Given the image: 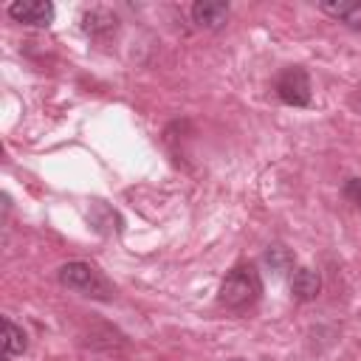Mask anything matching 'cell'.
Instances as JSON below:
<instances>
[{"mask_svg":"<svg viewBox=\"0 0 361 361\" xmlns=\"http://www.w3.org/2000/svg\"><path fill=\"white\" fill-rule=\"evenodd\" d=\"M259 296H262V279H259V271L254 265H248V262L234 265L226 274V279L220 285V293H217L220 305L234 310V313L248 310L251 305H257Z\"/></svg>","mask_w":361,"mask_h":361,"instance_id":"6da1fadb","label":"cell"},{"mask_svg":"<svg viewBox=\"0 0 361 361\" xmlns=\"http://www.w3.org/2000/svg\"><path fill=\"white\" fill-rule=\"evenodd\" d=\"M56 279H59V285H65L68 290H73V293H79V296H87V299H102V302H107V299H113V285H110V279L99 271V268H93L90 262H82V259H76V262H65L59 271H56Z\"/></svg>","mask_w":361,"mask_h":361,"instance_id":"7a4b0ae2","label":"cell"},{"mask_svg":"<svg viewBox=\"0 0 361 361\" xmlns=\"http://www.w3.org/2000/svg\"><path fill=\"white\" fill-rule=\"evenodd\" d=\"M276 96L285 104H293V107L310 104V79H307V73L302 68H285L276 76Z\"/></svg>","mask_w":361,"mask_h":361,"instance_id":"3957f363","label":"cell"},{"mask_svg":"<svg viewBox=\"0 0 361 361\" xmlns=\"http://www.w3.org/2000/svg\"><path fill=\"white\" fill-rule=\"evenodd\" d=\"M8 14L25 25H48L54 20V6L48 0H14Z\"/></svg>","mask_w":361,"mask_h":361,"instance_id":"277c9868","label":"cell"},{"mask_svg":"<svg viewBox=\"0 0 361 361\" xmlns=\"http://www.w3.org/2000/svg\"><path fill=\"white\" fill-rule=\"evenodd\" d=\"M228 17V3L223 0H197L192 6V20L200 28H220Z\"/></svg>","mask_w":361,"mask_h":361,"instance_id":"5b68a950","label":"cell"},{"mask_svg":"<svg viewBox=\"0 0 361 361\" xmlns=\"http://www.w3.org/2000/svg\"><path fill=\"white\" fill-rule=\"evenodd\" d=\"M319 288H322V279H319V274H316L313 268H299V271L293 274V279H290V293H293L296 299H302V302L316 299Z\"/></svg>","mask_w":361,"mask_h":361,"instance_id":"8992f818","label":"cell"},{"mask_svg":"<svg viewBox=\"0 0 361 361\" xmlns=\"http://www.w3.org/2000/svg\"><path fill=\"white\" fill-rule=\"evenodd\" d=\"M28 338L23 333V327H17L11 319H3V355H20L25 353Z\"/></svg>","mask_w":361,"mask_h":361,"instance_id":"52a82bcc","label":"cell"},{"mask_svg":"<svg viewBox=\"0 0 361 361\" xmlns=\"http://www.w3.org/2000/svg\"><path fill=\"white\" fill-rule=\"evenodd\" d=\"M322 8L333 17H338V20H355V11L361 8V3L358 0H338V3L327 0V3H322Z\"/></svg>","mask_w":361,"mask_h":361,"instance_id":"ba28073f","label":"cell"},{"mask_svg":"<svg viewBox=\"0 0 361 361\" xmlns=\"http://www.w3.org/2000/svg\"><path fill=\"white\" fill-rule=\"evenodd\" d=\"M344 197L355 206H361V178H350L347 186H344Z\"/></svg>","mask_w":361,"mask_h":361,"instance_id":"9c48e42d","label":"cell"},{"mask_svg":"<svg viewBox=\"0 0 361 361\" xmlns=\"http://www.w3.org/2000/svg\"><path fill=\"white\" fill-rule=\"evenodd\" d=\"M234 361H240V358H234Z\"/></svg>","mask_w":361,"mask_h":361,"instance_id":"30bf717a","label":"cell"}]
</instances>
